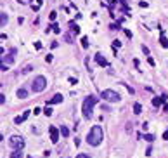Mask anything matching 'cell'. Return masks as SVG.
Segmentation results:
<instances>
[{
  "label": "cell",
  "mask_w": 168,
  "mask_h": 158,
  "mask_svg": "<svg viewBox=\"0 0 168 158\" xmlns=\"http://www.w3.org/2000/svg\"><path fill=\"white\" fill-rule=\"evenodd\" d=\"M102 139H104V132H102V129H101L99 125H94V127L90 129L88 136H87V143H88L90 146H99V144L102 143Z\"/></svg>",
  "instance_id": "cell-1"
},
{
  "label": "cell",
  "mask_w": 168,
  "mask_h": 158,
  "mask_svg": "<svg viewBox=\"0 0 168 158\" xmlns=\"http://www.w3.org/2000/svg\"><path fill=\"white\" fill-rule=\"evenodd\" d=\"M97 101H99V97H95V96L85 97V101H83V104H82V111H83V117H85V118H92V110H94V106L97 104Z\"/></svg>",
  "instance_id": "cell-2"
},
{
  "label": "cell",
  "mask_w": 168,
  "mask_h": 158,
  "mask_svg": "<svg viewBox=\"0 0 168 158\" xmlns=\"http://www.w3.org/2000/svg\"><path fill=\"white\" fill-rule=\"evenodd\" d=\"M101 99H104V101H108V103H120L121 97H120L118 92L108 89V90H102V92H101Z\"/></svg>",
  "instance_id": "cell-3"
},
{
  "label": "cell",
  "mask_w": 168,
  "mask_h": 158,
  "mask_svg": "<svg viewBox=\"0 0 168 158\" xmlns=\"http://www.w3.org/2000/svg\"><path fill=\"white\" fill-rule=\"evenodd\" d=\"M45 87H47V78L45 77H36L33 80V83H31V90L33 92H42V90H45Z\"/></svg>",
  "instance_id": "cell-4"
},
{
  "label": "cell",
  "mask_w": 168,
  "mask_h": 158,
  "mask_svg": "<svg viewBox=\"0 0 168 158\" xmlns=\"http://www.w3.org/2000/svg\"><path fill=\"white\" fill-rule=\"evenodd\" d=\"M9 144H10V148H14V150H23V148H24V139H23L21 136H12V137L9 139Z\"/></svg>",
  "instance_id": "cell-5"
},
{
  "label": "cell",
  "mask_w": 168,
  "mask_h": 158,
  "mask_svg": "<svg viewBox=\"0 0 168 158\" xmlns=\"http://www.w3.org/2000/svg\"><path fill=\"white\" fill-rule=\"evenodd\" d=\"M49 134H50V141H52L54 144H57V141H59V130H57V127H56V125H50Z\"/></svg>",
  "instance_id": "cell-6"
},
{
  "label": "cell",
  "mask_w": 168,
  "mask_h": 158,
  "mask_svg": "<svg viewBox=\"0 0 168 158\" xmlns=\"http://www.w3.org/2000/svg\"><path fill=\"white\" fill-rule=\"evenodd\" d=\"M95 63L99 64V66H109V63L106 61V57L99 52V54H95Z\"/></svg>",
  "instance_id": "cell-7"
},
{
  "label": "cell",
  "mask_w": 168,
  "mask_h": 158,
  "mask_svg": "<svg viewBox=\"0 0 168 158\" xmlns=\"http://www.w3.org/2000/svg\"><path fill=\"white\" fill-rule=\"evenodd\" d=\"M28 117H29V111H24L21 117H16V118H14V124H16V125H19V124H23Z\"/></svg>",
  "instance_id": "cell-8"
},
{
  "label": "cell",
  "mask_w": 168,
  "mask_h": 158,
  "mask_svg": "<svg viewBox=\"0 0 168 158\" xmlns=\"http://www.w3.org/2000/svg\"><path fill=\"white\" fill-rule=\"evenodd\" d=\"M59 103H62V96L61 94H56L52 99H49V104H59Z\"/></svg>",
  "instance_id": "cell-9"
},
{
  "label": "cell",
  "mask_w": 168,
  "mask_h": 158,
  "mask_svg": "<svg viewBox=\"0 0 168 158\" xmlns=\"http://www.w3.org/2000/svg\"><path fill=\"white\" fill-rule=\"evenodd\" d=\"M163 101H167V94H163L161 97H154V99H153V106H156V108H158Z\"/></svg>",
  "instance_id": "cell-10"
},
{
  "label": "cell",
  "mask_w": 168,
  "mask_h": 158,
  "mask_svg": "<svg viewBox=\"0 0 168 158\" xmlns=\"http://www.w3.org/2000/svg\"><path fill=\"white\" fill-rule=\"evenodd\" d=\"M2 63H5V64H10V63H14V54L10 52V54L3 56V57H2Z\"/></svg>",
  "instance_id": "cell-11"
},
{
  "label": "cell",
  "mask_w": 168,
  "mask_h": 158,
  "mask_svg": "<svg viewBox=\"0 0 168 158\" xmlns=\"http://www.w3.org/2000/svg\"><path fill=\"white\" fill-rule=\"evenodd\" d=\"M7 23H9V16H7L5 12H2V14H0V24H2V28H3Z\"/></svg>",
  "instance_id": "cell-12"
},
{
  "label": "cell",
  "mask_w": 168,
  "mask_h": 158,
  "mask_svg": "<svg viewBox=\"0 0 168 158\" xmlns=\"http://www.w3.org/2000/svg\"><path fill=\"white\" fill-rule=\"evenodd\" d=\"M17 97L19 99H26L28 97V90L26 89H17Z\"/></svg>",
  "instance_id": "cell-13"
},
{
  "label": "cell",
  "mask_w": 168,
  "mask_h": 158,
  "mask_svg": "<svg viewBox=\"0 0 168 158\" xmlns=\"http://www.w3.org/2000/svg\"><path fill=\"white\" fill-rule=\"evenodd\" d=\"M59 130H61V136H62V137H68V136H69V129H68L66 125H59Z\"/></svg>",
  "instance_id": "cell-14"
},
{
  "label": "cell",
  "mask_w": 168,
  "mask_h": 158,
  "mask_svg": "<svg viewBox=\"0 0 168 158\" xmlns=\"http://www.w3.org/2000/svg\"><path fill=\"white\" fill-rule=\"evenodd\" d=\"M69 28H71V33H75V35L80 33V26H78L76 23H69Z\"/></svg>",
  "instance_id": "cell-15"
},
{
  "label": "cell",
  "mask_w": 168,
  "mask_h": 158,
  "mask_svg": "<svg viewBox=\"0 0 168 158\" xmlns=\"http://www.w3.org/2000/svg\"><path fill=\"white\" fill-rule=\"evenodd\" d=\"M141 139H146L147 143H153V141H154L156 137H154L153 134H142V137H141Z\"/></svg>",
  "instance_id": "cell-16"
},
{
  "label": "cell",
  "mask_w": 168,
  "mask_h": 158,
  "mask_svg": "<svg viewBox=\"0 0 168 158\" xmlns=\"http://www.w3.org/2000/svg\"><path fill=\"white\" fill-rule=\"evenodd\" d=\"M134 113H135V115H139V113H142V106H141L139 103H135V104H134Z\"/></svg>",
  "instance_id": "cell-17"
},
{
  "label": "cell",
  "mask_w": 168,
  "mask_h": 158,
  "mask_svg": "<svg viewBox=\"0 0 168 158\" xmlns=\"http://www.w3.org/2000/svg\"><path fill=\"white\" fill-rule=\"evenodd\" d=\"M10 158H23V153H21V150H16L14 153H10Z\"/></svg>",
  "instance_id": "cell-18"
},
{
  "label": "cell",
  "mask_w": 168,
  "mask_h": 158,
  "mask_svg": "<svg viewBox=\"0 0 168 158\" xmlns=\"http://www.w3.org/2000/svg\"><path fill=\"white\" fill-rule=\"evenodd\" d=\"M160 42H161V45H163L165 49H168V40H167V37H165V35H161V38H160Z\"/></svg>",
  "instance_id": "cell-19"
},
{
  "label": "cell",
  "mask_w": 168,
  "mask_h": 158,
  "mask_svg": "<svg viewBox=\"0 0 168 158\" xmlns=\"http://www.w3.org/2000/svg\"><path fill=\"white\" fill-rule=\"evenodd\" d=\"M49 17H50V21H56V17H57V12H56V10H52V12L49 14Z\"/></svg>",
  "instance_id": "cell-20"
},
{
  "label": "cell",
  "mask_w": 168,
  "mask_h": 158,
  "mask_svg": "<svg viewBox=\"0 0 168 158\" xmlns=\"http://www.w3.org/2000/svg\"><path fill=\"white\" fill-rule=\"evenodd\" d=\"M50 28H52V31H54V33H59V31H61V28H59L57 24H50Z\"/></svg>",
  "instance_id": "cell-21"
},
{
  "label": "cell",
  "mask_w": 168,
  "mask_h": 158,
  "mask_svg": "<svg viewBox=\"0 0 168 158\" xmlns=\"http://www.w3.org/2000/svg\"><path fill=\"white\" fill-rule=\"evenodd\" d=\"M82 45H83L85 49L88 47V38H87V37H83V38H82Z\"/></svg>",
  "instance_id": "cell-22"
},
{
  "label": "cell",
  "mask_w": 168,
  "mask_h": 158,
  "mask_svg": "<svg viewBox=\"0 0 168 158\" xmlns=\"http://www.w3.org/2000/svg\"><path fill=\"white\" fill-rule=\"evenodd\" d=\"M109 28H111V30H120V23H113Z\"/></svg>",
  "instance_id": "cell-23"
},
{
  "label": "cell",
  "mask_w": 168,
  "mask_h": 158,
  "mask_svg": "<svg viewBox=\"0 0 168 158\" xmlns=\"http://www.w3.org/2000/svg\"><path fill=\"white\" fill-rule=\"evenodd\" d=\"M0 70H2V71H7V70H9V66H7L5 63H2V64H0Z\"/></svg>",
  "instance_id": "cell-24"
},
{
  "label": "cell",
  "mask_w": 168,
  "mask_h": 158,
  "mask_svg": "<svg viewBox=\"0 0 168 158\" xmlns=\"http://www.w3.org/2000/svg\"><path fill=\"white\" fill-rule=\"evenodd\" d=\"M45 115L50 117V115H52V110H50V108H45Z\"/></svg>",
  "instance_id": "cell-25"
},
{
  "label": "cell",
  "mask_w": 168,
  "mask_h": 158,
  "mask_svg": "<svg viewBox=\"0 0 168 158\" xmlns=\"http://www.w3.org/2000/svg\"><path fill=\"white\" fill-rule=\"evenodd\" d=\"M142 52H144V54H149V49H147L146 45H142Z\"/></svg>",
  "instance_id": "cell-26"
},
{
  "label": "cell",
  "mask_w": 168,
  "mask_h": 158,
  "mask_svg": "<svg viewBox=\"0 0 168 158\" xmlns=\"http://www.w3.org/2000/svg\"><path fill=\"white\" fill-rule=\"evenodd\" d=\"M29 70H33V66H26V68H24V70H23V73H28V71H29Z\"/></svg>",
  "instance_id": "cell-27"
},
{
  "label": "cell",
  "mask_w": 168,
  "mask_h": 158,
  "mask_svg": "<svg viewBox=\"0 0 168 158\" xmlns=\"http://www.w3.org/2000/svg\"><path fill=\"white\" fill-rule=\"evenodd\" d=\"M35 49H42V43L40 42H35Z\"/></svg>",
  "instance_id": "cell-28"
},
{
  "label": "cell",
  "mask_w": 168,
  "mask_h": 158,
  "mask_svg": "<svg viewBox=\"0 0 168 158\" xmlns=\"http://www.w3.org/2000/svg\"><path fill=\"white\" fill-rule=\"evenodd\" d=\"M147 63H149L151 66H154V59H153V57H149V59H147Z\"/></svg>",
  "instance_id": "cell-29"
},
{
  "label": "cell",
  "mask_w": 168,
  "mask_h": 158,
  "mask_svg": "<svg viewBox=\"0 0 168 158\" xmlns=\"http://www.w3.org/2000/svg\"><path fill=\"white\" fill-rule=\"evenodd\" d=\"M0 103H2V104L5 103V96H3V94H0Z\"/></svg>",
  "instance_id": "cell-30"
},
{
  "label": "cell",
  "mask_w": 168,
  "mask_h": 158,
  "mask_svg": "<svg viewBox=\"0 0 168 158\" xmlns=\"http://www.w3.org/2000/svg\"><path fill=\"white\" fill-rule=\"evenodd\" d=\"M76 158H90V157H88V155H83V153H82V155H78Z\"/></svg>",
  "instance_id": "cell-31"
},
{
  "label": "cell",
  "mask_w": 168,
  "mask_h": 158,
  "mask_svg": "<svg viewBox=\"0 0 168 158\" xmlns=\"http://www.w3.org/2000/svg\"><path fill=\"white\" fill-rule=\"evenodd\" d=\"M163 139H167V141H168V130H165V134H163Z\"/></svg>",
  "instance_id": "cell-32"
}]
</instances>
